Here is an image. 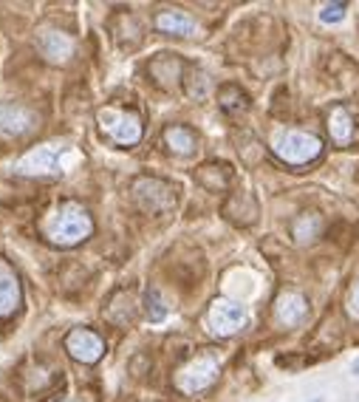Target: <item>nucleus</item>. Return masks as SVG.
<instances>
[{"mask_svg":"<svg viewBox=\"0 0 359 402\" xmlns=\"http://www.w3.org/2000/svg\"><path fill=\"white\" fill-rule=\"evenodd\" d=\"M133 190H136V201L150 213H164L176 205L173 190L159 179H139L133 184Z\"/></svg>","mask_w":359,"mask_h":402,"instance_id":"8","label":"nucleus"},{"mask_svg":"<svg viewBox=\"0 0 359 402\" xmlns=\"http://www.w3.org/2000/svg\"><path fill=\"white\" fill-rule=\"evenodd\" d=\"M353 374H359V360H356V363H353Z\"/></svg>","mask_w":359,"mask_h":402,"instance_id":"20","label":"nucleus"},{"mask_svg":"<svg viewBox=\"0 0 359 402\" xmlns=\"http://www.w3.org/2000/svg\"><path fill=\"white\" fill-rule=\"evenodd\" d=\"M94 233V221L85 207L80 205H62L43 221V235L54 247H77Z\"/></svg>","mask_w":359,"mask_h":402,"instance_id":"1","label":"nucleus"},{"mask_svg":"<svg viewBox=\"0 0 359 402\" xmlns=\"http://www.w3.org/2000/svg\"><path fill=\"white\" fill-rule=\"evenodd\" d=\"M348 312L359 320V281H356V286H353L351 295H348Z\"/></svg>","mask_w":359,"mask_h":402,"instance_id":"19","label":"nucleus"},{"mask_svg":"<svg viewBox=\"0 0 359 402\" xmlns=\"http://www.w3.org/2000/svg\"><path fill=\"white\" fill-rule=\"evenodd\" d=\"M54 402H77V399H54Z\"/></svg>","mask_w":359,"mask_h":402,"instance_id":"21","label":"nucleus"},{"mask_svg":"<svg viewBox=\"0 0 359 402\" xmlns=\"http://www.w3.org/2000/svg\"><path fill=\"white\" fill-rule=\"evenodd\" d=\"M309 314V306H306V298L297 295V292H283L274 303V317L283 323V326H297L303 317Z\"/></svg>","mask_w":359,"mask_h":402,"instance_id":"11","label":"nucleus"},{"mask_svg":"<svg viewBox=\"0 0 359 402\" xmlns=\"http://www.w3.org/2000/svg\"><path fill=\"white\" fill-rule=\"evenodd\" d=\"M71 162V148L65 145H40L15 162L20 176H62Z\"/></svg>","mask_w":359,"mask_h":402,"instance_id":"3","label":"nucleus"},{"mask_svg":"<svg viewBox=\"0 0 359 402\" xmlns=\"http://www.w3.org/2000/svg\"><path fill=\"white\" fill-rule=\"evenodd\" d=\"M272 151L286 165H309L320 156L323 142L306 130H280L272 137Z\"/></svg>","mask_w":359,"mask_h":402,"instance_id":"2","label":"nucleus"},{"mask_svg":"<svg viewBox=\"0 0 359 402\" xmlns=\"http://www.w3.org/2000/svg\"><path fill=\"white\" fill-rule=\"evenodd\" d=\"M65 349H68V354L74 357L77 363H85V366L97 363L105 354L102 338H99V334H94L91 328H71L68 338H65Z\"/></svg>","mask_w":359,"mask_h":402,"instance_id":"7","label":"nucleus"},{"mask_svg":"<svg viewBox=\"0 0 359 402\" xmlns=\"http://www.w3.org/2000/svg\"><path fill=\"white\" fill-rule=\"evenodd\" d=\"M328 130H331V139L337 145H348L353 137H356V127H353V119L345 108H334L331 116H328Z\"/></svg>","mask_w":359,"mask_h":402,"instance_id":"14","label":"nucleus"},{"mask_svg":"<svg viewBox=\"0 0 359 402\" xmlns=\"http://www.w3.org/2000/svg\"><path fill=\"white\" fill-rule=\"evenodd\" d=\"M34 116L23 105L15 102H0V133L3 137H23L26 130H31Z\"/></svg>","mask_w":359,"mask_h":402,"instance_id":"9","label":"nucleus"},{"mask_svg":"<svg viewBox=\"0 0 359 402\" xmlns=\"http://www.w3.org/2000/svg\"><path fill=\"white\" fill-rule=\"evenodd\" d=\"M311 402H323V399H311Z\"/></svg>","mask_w":359,"mask_h":402,"instance_id":"22","label":"nucleus"},{"mask_svg":"<svg viewBox=\"0 0 359 402\" xmlns=\"http://www.w3.org/2000/svg\"><path fill=\"white\" fill-rule=\"evenodd\" d=\"M97 119H99V130L122 148H133L141 139V122L136 113H127L119 108H102Z\"/></svg>","mask_w":359,"mask_h":402,"instance_id":"4","label":"nucleus"},{"mask_svg":"<svg viewBox=\"0 0 359 402\" xmlns=\"http://www.w3.org/2000/svg\"><path fill=\"white\" fill-rule=\"evenodd\" d=\"M164 142H167V148H170L173 153H178V156H190V153L195 151V137H192L187 127H181V125L167 127Z\"/></svg>","mask_w":359,"mask_h":402,"instance_id":"15","label":"nucleus"},{"mask_svg":"<svg viewBox=\"0 0 359 402\" xmlns=\"http://www.w3.org/2000/svg\"><path fill=\"white\" fill-rule=\"evenodd\" d=\"M145 309H148V317L153 320V323H162L164 317H167V306H164V300H162V295H159V289H148L145 292Z\"/></svg>","mask_w":359,"mask_h":402,"instance_id":"16","label":"nucleus"},{"mask_svg":"<svg viewBox=\"0 0 359 402\" xmlns=\"http://www.w3.org/2000/svg\"><path fill=\"white\" fill-rule=\"evenodd\" d=\"M345 18V4H325L320 6V20L323 23H339Z\"/></svg>","mask_w":359,"mask_h":402,"instance_id":"17","label":"nucleus"},{"mask_svg":"<svg viewBox=\"0 0 359 402\" xmlns=\"http://www.w3.org/2000/svg\"><path fill=\"white\" fill-rule=\"evenodd\" d=\"M156 29L164 34H176V37H195L198 26L192 18H187L184 12H162L156 18Z\"/></svg>","mask_w":359,"mask_h":402,"instance_id":"12","label":"nucleus"},{"mask_svg":"<svg viewBox=\"0 0 359 402\" xmlns=\"http://www.w3.org/2000/svg\"><path fill=\"white\" fill-rule=\"evenodd\" d=\"M218 371H221V366H218L215 357H209V354L195 357L178 371L176 388L184 391V394H201V391H206L215 380H218Z\"/></svg>","mask_w":359,"mask_h":402,"instance_id":"5","label":"nucleus"},{"mask_svg":"<svg viewBox=\"0 0 359 402\" xmlns=\"http://www.w3.org/2000/svg\"><path fill=\"white\" fill-rule=\"evenodd\" d=\"M17 306H20V284L9 270L0 266V317L12 314Z\"/></svg>","mask_w":359,"mask_h":402,"instance_id":"13","label":"nucleus"},{"mask_svg":"<svg viewBox=\"0 0 359 402\" xmlns=\"http://www.w3.org/2000/svg\"><path fill=\"white\" fill-rule=\"evenodd\" d=\"M246 320H249L246 309L241 303L224 300V298L215 300L209 306V312H206V326H209V331L215 334V338H230V334H238L246 326Z\"/></svg>","mask_w":359,"mask_h":402,"instance_id":"6","label":"nucleus"},{"mask_svg":"<svg viewBox=\"0 0 359 402\" xmlns=\"http://www.w3.org/2000/svg\"><path fill=\"white\" fill-rule=\"evenodd\" d=\"M37 48L43 51L45 60L51 62H65L74 51V40H71L65 32H57V29H43L37 34Z\"/></svg>","mask_w":359,"mask_h":402,"instance_id":"10","label":"nucleus"},{"mask_svg":"<svg viewBox=\"0 0 359 402\" xmlns=\"http://www.w3.org/2000/svg\"><path fill=\"white\" fill-rule=\"evenodd\" d=\"M314 227H317V219L314 216H309V219H303V221H297V227H295V233L303 238V233H309V238H311V233H314Z\"/></svg>","mask_w":359,"mask_h":402,"instance_id":"18","label":"nucleus"}]
</instances>
